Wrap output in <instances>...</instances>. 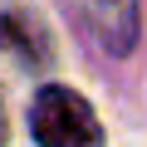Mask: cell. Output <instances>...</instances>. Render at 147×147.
Wrapping results in <instances>:
<instances>
[{
  "instance_id": "cell-1",
  "label": "cell",
  "mask_w": 147,
  "mask_h": 147,
  "mask_svg": "<svg viewBox=\"0 0 147 147\" xmlns=\"http://www.w3.org/2000/svg\"><path fill=\"white\" fill-rule=\"evenodd\" d=\"M30 137L39 147H103V123L84 93L44 84L30 103Z\"/></svg>"
},
{
  "instance_id": "cell-2",
  "label": "cell",
  "mask_w": 147,
  "mask_h": 147,
  "mask_svg": "<svg viewBox=\"0 0 147 147\" xmlns=\"http://www.w3.org/2000/svg\"><path fill=\"white\" fill-rule=\"evenodd\" d=\"M79 10L108 54H132L142 30V0H79Z\"/></svg>"
},
{
  "instance_id": "cell-3",
  "label": "cell",
  "mask_w": 147,
  "mask_h": 147,
  "mask_svg": "<svg viewBox=\"0 0 147 147\" xmlns=\"http://www.w3.org/2000/svg\"><path fill=\"white\" fill-rule=\"evenodd\" d=\"M5 25H10V39L20 44V54H25V59H34V64H44V59H49V44H44L39 25H34L30 15H10Z\"/></svg>"
},
{
  "instance_id": "cell-4",
  "label": "cell",
  "mask_w": 147,
  "mask_h": 147,
  "mask_svg": "<svg viewBox=\"0 0 147 147\" xmlns=\"http://www.w3.org/2000/svg\"><path fill=\"white\" fill-rule=\"evenodd\" d=\"M0 147H5V108H0Z\"/></svg>"
},
{
  "instance_id": "cell-5",
  "label": "cell",
  "mask_w": 147,
  "mask_h": 147,
  "mask_svg": "<svg viewBox=\"0 0 147 147\" xmlns=\"http://www.w3.org/2000/svg\"><path fill=\"white\" fill-rule=\"evenodd\" d=\"M5 39H10V25H5V20H0V44H5Z\"/></svg>"
}]
</instances>
